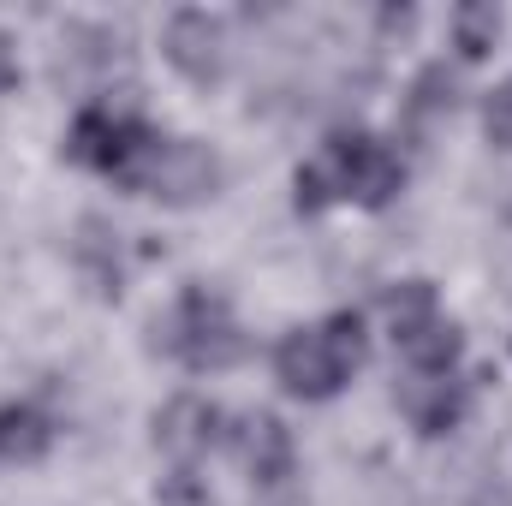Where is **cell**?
Listing matches in <instances>:
<instances>
[{
    "mask_svg": "<svg viewBox=\"0 0 512 506\" xmlns=\"http://www.w3.org/2000/svg\"><path fill=\"white\" fill-rule=\"evenodd\" d=\"M370 358V334H364V316L358 310H334L310 328H292L280 346H274V381L304 399V405H322L334 393H346V381L364 370Z\"/></svg>",
    "mask_w": 512,
    "mask_h": 506,
    "instance_id": "1",
    "label": "cell"
},
{
    "mask_svg": "<svg viewBox=\"0 0 512 506\" xmlns=\"http://www.w3.org/2000/svg\"><path fill=\"white\" fill-rule=\"evenodd\" d=\"M155 334H161L155 346L167 358H179L191 376H221V370L245 364V352H251L245 328L233 322V304L209 286H185L179 304L155 322Z\"/></svg>",
    "mask_w": 512,
    "mask_h": 506,
    "instance_id": "2",
    "label": "cell"
},
{
    "mask_svg": "<svg viewBox=\"0 0 512 506\" xmlns=\"http://www.w3.org/2000/svg\"><path fill=\"white\" fill-rule=\"evenodd\" d=\"M227 185V161L203 143V137H155L149 161L137 167L131 191L167 203V209H197V203H215Z\"/></svg>",
    "mask_w": 512,
    "mask_h": 506,
    "instance_id": "3",
    "label": "cell"
},
{
    "mask_svg": "<svg viewBox=\"0 0 512 506\" xmlns=\"http://www.w3.org/2000/svg\"><path fill=\"white\" fill-rule=\"evenodd\" d=\"M322 173L334 185L340 203H358V209H387L405 185V161L399 149L370 137V131H334L328 149H322Z\"/></svg>",
    "mask_w": 512,
    "mask_h": 506,
    "instance_id": "4",
    "label": "cell"
},
{
    "mask_svg": "<svg viewBox=\"0 0 512 506\" xmlns=\"http://www.w3.org/2000/svg\"><path fill=\"white\" fill-rule=\"evenodd\" d=\"M233 453L251 477L256 501L262 506H298V447H292V429L274 417V411H251L233 423Z\"/></svg>",
    "mask_w": 512,
    "mask_h": 506,
    "instance_id": "5",
    "label": "cell"
},
{
    "mask_svg": "<svg viewBox=\"0 0 512 506\" xmlns=\"http://www.w3.org/2000/svg\"><path fill=\"white\" fill-rule=\"evenodd\" d=\"M161 54H167V66L179 78L209 90V84L227 78V24L215 12H203V6H179L161 24Z\"/></svg>",
    "mask_w": 512,
    "mask_h": 506,
    "instance_id": "6",
    "label": "cell"
},
{
    "mask_svg": "<svg viewBox=\"0 0 512 506\" xmlns=\"http://www.w3.org/2000/svg\"><path fill=\"white\" fill-rule=\"evenodd\" d=\"M227 441V411L203 393H173L155 411V447L173 459V471H197V459H209Z\"/></svg>",
    "mask_w": 512,
    "mask_h": 506,
    "instance_id": "7",
    "label": "cell"
},
{
    "mask_svg": "<svg viewBox=\"0 0 512 506\" xmlns=\"http://www.w3.org/2000/svg\"><path fill=\"white\" fill-rule=\"evenodd\" d=\"M399 411H405V423L417 429V435H453L459 423H465V411H471V387L459 376H411L399 387Z\"/></svg>",
    "mask_w": 512,
    "mask_h": 506,
    "instance_id": "8",
    "label": "cell"
},
{
    "mask_svg": "<svg viewBox=\"0 0 512 506\" xmlns=\"http://www.w3.org/2000/svg\"><path fill=\"white\" fill-rule=\"evenodd\" d=\"M72 262L84 274V286L96 298H120L126 286V262H120V233L102 221V215H84L78 221V239H72Z\"/></svg>",
    "mask_w": 512,
    "mask_h": 506,
    "instance_id": "9",
    "label": "cell"
},
{
    "mask_svg": "<svg viewBox=\"0 0 512 506\" xmlns=\"http://www.w3.org/2000/svg\"><path fill=\"white\" fill-rule=\"evenodd\" d=\"M393 346H399V358L411 364V376H453V364H459V352H465V340H459V328H453L447 316H435V322L399 334Z\"/></svg>",
    "mask_w": 512,
    "mask_h": 506,
    "instance_id": "10",
    "label": "cell"
},
{
    "mask_svg": "<svg viewBox=\"0 0 512 506\" xmlns=\"http://www.w3.org/2000/svg\"><path fill=\"white\" fill-rule=\"evenodd\" d=\"M48 447H54L48 411H36V405H24V399L0 405V465H36Z\"/></svg>",
    "mask_w": 512,
    "mask_h": 506,
    "instance_id": "11",
    "label": "cell"
},
{
    "mask_svg": "<svg viewBox=\"0 0 512 506\" xmlns=\"http://www.w3.org/2000/svg\"><path fill=\"white\" fill-rule=\"evenodd\" d=\"M453 102H459V84H453V72L435 60V66H423V72H417V84H411V96H405V126L429 131L435 120H447V114H453Z\"/></svg>",
    "mask_w": 512,
    "mask_h": 506,
    "instance_id": "12",
    "label": "cell"
},
{
    "mask_svg": "<svg viewBox=\"0 0 512 506\" xmlns=\"http://www.w3.org/2000/svg\"><path fill=\"white\" fill-rule=\"evenodd\" d=\"M382 316H387V328H393V340H399V334H411V328H423V322L441 316V292L429 280H399V286H387Z\"/></svg>",
    "mask_w": 512,
    "mask_h": 506,
    "instance_id": "13",
    "label": "cell"
},
{
    "mask_svg": "<svg viewBox=\"0 0 512 506\" xmlns=\"http://www.w3.org/2000/svg\"><path fill=\"white\" fill-rule=\"evenodd\" d=\"M447 30H453L459 60H489L495 42H501V6H477V0H471V6H453Z\"/></svg>",
    "mask_w": 512,
    "mask_h": 506,
    "instance_id": "14",
    "label": "cell"
},
{
    "mask_svg": "<svg viewBox=\"0 0 512 506\" xmlns=\"http://www.w3.org/2000/svg\"><path fill=\"white\" fill-rule=\"evenodd\" d=\"M292 203H298V215H322L328 203H340L334 185H328V173H322V161H310V167L292 173Z\"/></svg>",
    "mask_w": 512,
    "mask_h": 506,
    "instance_id": "15",
    "label": "cell"
},
{
    "mask_svg": "<svg viewBox=\"0 0 512 506\" xmlns=\"http://www.w3.org/2000/svg\"><path fill=\"white\" fill-rule=\"evenodd\" d=\"M155 506H215V495L203 489L197 471H167L161 489H155Z\"/></svg>",
    "mask_w": 512,
    "mask_h": 506,
    "instance_id": "16",
    "label": "cell"
},
{
    "mask_svg": "<svg viewBox=\"0 0 512 506\" xmlns=\"http://www.w3.org/2000/svg\"><path fill=\"white\" fill-rule=\"evenodd\" d=\"M483 137L495 149H512V84L489 90V102H483Z\"/></svg>",
    "mask_w": 512,
    "mask_h": 506,
    "instance_id": "17",
    "label": "cell"
},
{
    "mask_svg": "<svg viewBox=\"0 0 512 506\" xmlns=\"http://www.w3.org/2000/svg\"><path fill=\"white\" fill-rule=\"evenodd\" d=\"M6 90H18V48H12V36H0V96Z\"/></svg>",
    "mask_w": 512,
    "mask_h": 506,
    "instance_id": "18",
    "label": "cell"
}]
</instances>
